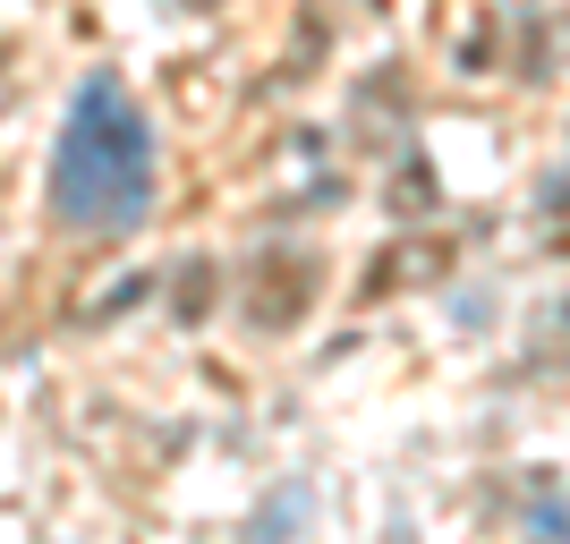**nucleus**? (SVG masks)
<instances>
[{
	"label": "nucleus",
	"mask_w": 570,
	"mask_h": 544,
	"mask_svg": "<svg viewBox=\"0 0 570 544\" xmlns=\"http://www.w3.org/2000/svg\"><path fill=\"white\" fill-rule=\"evenodd\" d=\"M154 119L137 111V95L111 69L77 77L69 119L51 137V221L77 238H128L154 214Z\"/></svg>",
	"instance_id": "nucleus-1"
},
{
	"label": "nucleus",
	"mask_w": 570,
	"mask_h": 544,
	"mask_svg": "<svg viewBox=\"0 0 570 544\" xmlns=\"http://www.w3.org/2000/svg\"><path fill=\"white\" fill-rule=\"evenodd\" d=\"M298 511H307V494H282V502H264V511H256V536H273V527H289V520H298Z\"/></svg>",
	"instance_id": "nucleus-3"
},
{
	"label": "nucleus",
	"mask_w": 570,
	"mask_h": 544,
	"mask_svg": "<svg viewBox=\"0 0 570 544\" xmlns=\"http://www.w3.org/2000/svg\"><path fill=\"white\" fill-rule=\"evenodd\" d=\"M307 307H315V256H264V264H247V281H238V315H247L256 332H289Z\"/></svg>",
	"instance_id": "nucleus-2"
}]
</instances>
